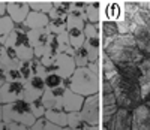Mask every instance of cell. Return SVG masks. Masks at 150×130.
<instances>
[{
    "mask_svg": "<svg viewBox=\"0 0 150 130\" xmlns=\"http://www.w3.org/2000/svg\"><path fill=\"white\" fill-rule=\"evenodd\" d=\"M30 130H62V127L53 124V123H50L47 118H38L35 121V124L30 127Z\"/></svg>",
    "mask_w": 150,
    "mask_h": 130,
    "instance_id": "cell-30",
    "label": "cell"
},
{
    "mask_svg": "<svg viewBox=\"0 0 150 130\" xmlns=\"http://www.w3.org/2000/svg\"><path fill=\"white\" fill-rule=\"evenodd\" d=\"M18 70H20V73H21V76H23L24 81H27L29 78L32 76V69H30L29 61H21L20 66H18Z\"/></svg>",
    "mask_w": 150,
    "mask_h": 130,
    "instance_id": "cell-33",
    "label": "cell"
},
{
    "mask_svg": "<svg viewBox=\"0 0 150 130\" xmlns=\"http://www.w3.org/2000/svg\"><path fill=\"white\" fill-rule=\"evenodd\" d=\"M99 34H101V42H102V48L105 45H108L111 41L120 34L119 33V29H117V24L114 21H104L101 24V30H99Z\"/></svg>",
    "mask_w": 150,
    "mask_h": 130,
    "instance_id": "cell-18",
    "label": "cell"
},
{
    "mask_svg": "<svg viewBox=\"0 0 150 130\" xmlns=\"http://www.w3.org/2000/svg\"><path fill=\"white\" fill-rule=\"evenodd\" d=\"M5 75H6V81H17V82H23V81H24L23 76H21V73H20V70H18V67H17V69L6 70Z\"/></svg>",
    "mask_w": 150,
    "mask_h": 130,
    "instance_id": "cell-34",
    "label": "cell"
},
{
    "mask_svg": "<svg viewBox=\"0 0 150 130\" xmlns=\"http://www.w3.org/2000/svg\"><path fill=\"white\" fill-rule=\"evenodd\" d=\"M116 67L119 75H122L123 78H128L131 81H137L138 82L143 76V70L140 67V64L135 63H116Z\"/></svg>",
    "mask_w": 150,
    "mask_h": 130,
    "instance_id": "cell-16",
    "label": "cell"
},
{
    "mask_svg": "<svg viewBox=\"0 0 150 130\" xmlns=\"http://www.w3.org/2000/svg\"><path fill=\"white\" fill-rule=\"evenodd\" d=\"M45 91V82L44 78L41 76H30L27 81H24L23 85V93H21V100L26 102H33L41 99V96Z\"/></svg>",
    "mask_w": 150,
    "mask_h": 130,
    "instance_id": "cell-7",
    "label": "cell"
},
{
    "mask_svg": "<svg viewBox=\"0 0 150 130\" xmlns=\"http://www.w3.org/2000/svg\"><path fill=\"white\" fill-rule=\"evenodd\" d=\"M75 69H77V66H75L74 57L60 53V54H57L54 63L50 67H47V72H53V73L62 76L63 79H68V78H71V75L74 73Z\"/></svg>",
    "mask_w": 150,
    "mask_h": 130,
    "instance_id": "cell-6",
    "label": "cell"
},
{
    "mask_svg": "<svg viewBox=\"0 0 150 130\" xmlns=\"http://www.w3.org/2000/svg\"><path fill=\"white\" fill-rule=\"evenodd\" d=\"M84 99H86L84 96L77 94L71 88H66L63 94V100H62V109L65 112H80L84 103Z\"/></svg>",
    "mask_w": 150,
    "mask_h": 130,
    "instance_id": "cell-13",
    "label": "cell"
},
{
    "mask_svg": "<svg viewBox=\"0 0 150 130\" xmlns=\"http://www.w3.org/2000/svg\"><path fill=\"white\" fill-rule=\"evenodd\" d=\"M0 123H3V118H2V105H0Z\"/></svg>",
    "mask_w": 150,
    "mask_h": 130,
    "instance_id": "cell-40",
    "label": "cell"
},
{
    "mask_svg": "<svg viewBox=\"0 0 150 130\" xmlns=\"http://www.w3.org/2000/svg\"><path fill=\"white\" fill-rule=\"evenodd\" d=\"M50 33L47 29H39V30H29L27 32V39H29V44L33 48V53L36 58H41L47 49L48 41H50Z\"/></svg>",
    "mask_w": 150,
    "mask_h": 130,
    "instance_id": "cell-8",
    "label": "cell"
},
{
    "mask_svg": "<svg viewBox=\"0 0 150 130\" xmlns=\"http://www.w3.org/2000/svg\"><path fill=\"white\" fill-rule=\"evenodd\" d=\"M2 118L3 123H18L23 126L32 127L36 121L35 115L30 111V105L26 100H17L12 103H6V105H2Z\"/></svg>",
    "mask_w": 150,
    "mask_h": 130,
    "instance_id": "cell-4",
    "label": "cell"
},
{
    "mask_svg": "<svg viewBox=\"0 0 150 130\" xmlns=\"http://www.w3.org/2000/svg\"><path fill=\"white\" fill-rule=\"evenodd\" d=\"M23 45H29V39H27V32H23V30H20V29H14L11 33H9V36H8V39H6V42H5V45L3 46H9V48H18V46H23Z\"/></svg>",
    "mask_w": 150,
    "mask_h": 130,
    "instance_id": "cell-20",
    "label": "cell"
},
{
    "mask_svg": "<svg viewBox=\"0 0 150 130\" xmlns=\"http://www.w3.org/2000/svg\"><path fill=\"white\" fill-rule=\"evenodd\" d=\"M30 11L32 9L27 0H9L8 2V15L15 24L24 22Z\"/></svg>",
    "mask_w": 150,
    "mask_h": 130,
    "instance_id": "cell-10",
    "label": "cell"
},
{
    "mask_svg": "<svg viewBox=\"0 0 150 130\" xmlns=\"http://www.w3.org/2000/svg\"><path fill=\"white\" fill-rule=\"evenodd\" d=\"M6 82V75H5V70L0 69V88H2V85Z\"/></svg>",
    "mask_w": 150,
    "mask_h": 130,
    "instance_id": "cell-38",
    "label": "cell"
},
{
    "mask_svg": "<svg viewBox=\"0 0 150 130\" xmlns=\"http://www.w3.org/2000/svg\"><path fill=\"white\" fill-rule=\"evenodd\" d=\"M72 130H89V124H86L83 127H78V129H72Z\"/></svg>",
    "mask_w": 150,
    "mask_h": 130,
    "instance_id": "cell-39",
    "label": "cell"
},
{
    "mask_svg": "<svg viewBox=\"0 0 150 130\" xmlns=\"http://www.w3.org/2000/svg\"><path fill=\"white\" fill-rule=\"evenodd\" d=\"M108 82L111 84L112 93H114V97H116V103L119 108L132 111L137 106H140L141 103H144L141 97L140 84L137 81H131L128 78H123L122 75L117 73Z\"/></svg>",
    "mask_w": 150,
    "mask_h": 130,
    "instance_id": "cell-2",
    "label": "cell"
},
{
    "mask_svg": "<svg viewBox=\"0 0 150 130\" xmlns=\"http://www.w3.org/2000/svg\"><path fill=\"white\" fill-rule=\"evenodd\" d=\"M0 46H2V45H0Z\"/></svg>",
    "mask_w": 150,
    "mask_h": 130,
    "instance_id": "cell-44",
    "label": "cell"
},
{
    "mask_svg": "<svg viewBox=\"0 0 150 130\" xmlns=\"http://www.w3.org/2000/svg\"><path fill=\"white\" fill-rule=\"evenodd\" d=\"M15 53L20 61H30L32 58H35V53H33V48L30 46V44L15 48Z\"/></svg>",
    "mask_w": 150,
    "mask_h": 130,
    "instance_id": "cell-27",
    "label": "cell"
},
{
    "mask_svg": "<svg viewBox=\"0 0 150 130\" xmlns=\"http://www.w3.org/2000/svg\"><path fill=\"white\" fill-rule=\"evenodd\" d=\"M74 61H75V66L77 67H84L87 66V64L90 63V56H89V51L86 49V46H80L75 49V53H74Z\"/></svg>",
    "mask_w": 150,
    "mask_h": 130,
    "instance_id": "cell-24",
    "label": "cell"
},
{
    "mask_svg": "<svg viewBox=\"0 0 150 130\" xmlns=\"http://www.w3.org/2000/svg\"><path fill=\"white\" fill-rule=\"evenodd\" d=\"M15 29V22L9 15L0 17V36H9V33Z\"/></svg>",
    "mask_w": 150,
    "mask_h": 130,
    "instance_id": "cell-28",
    "label": "cell"
},
{
    "mask_svg": "<svg viewBox=\"0 0 150 130\" xmlns=\"http://www.w3.org/2000/svg\"><path fill=\"white\" fill-rule=\"evenodd\" d=\"M83 126H86V123H84L80 112H68V127L78 129V127H83Z\"/></svg>",
    "mask_w": 150,
    "mask_h": 130,
    "instance_id": "cell-31",
    "label": "cell"
},
{
    "mask_svg": "<svg viewBox=\"0 0 150 130\" xmlns=\"http://www.w3.org/2000/svg\"><path fill=\"white\" fill-rule=\"evenodd\" d=\"M0 130H5V123H0Z\"/></svg>",
    "mask_w": 150,
    "mask_h": 130,
    "instance_id": "cell-41",
    "label": "cell"
},
{
    "mask_svg": "<svg viewBox=\"0 0 150 130\" xmlns=\"http://www.w3.org/2000/svg\"><path fill=\"white\" fill-rule=\"evenodd\" d=\"M5 130H30V127L18 124V123H8L5 124Z\"/></svg>",
    "mask_w": 150,
    "mask_h": 130,
    "instance_id": "cell-35",
    "label": "cell"
},
{
    "mask_svg": "<svg viewBox=\"0 0 150 130\" xmlns=\"http://www.w3.org/2000/svg\"><path fill=\"white\" fill-rule=\"evenodd\" d=\"M62 130H72V129H71V127H68V126H66V127H63V129H62Z\"/></svg>",
    "mask_w": 150,
    "mask_h": 130,
    "instance_id": "cell-42",
    "label": "cell"
},
{
    "mask_svg": "<svg viewBox=\"0 0 150 130\" xmlns=\"http://www.w3.org/2000/svg\"><path fill=\"white\" fill-rule=\"evenodd\" d=\"M48 15L42 14V12H36V11H30L27 18L24 20V24L29 30H39V29H47L48 25Z\"/></svg>",
    "mask_w": 150,
    "mask_h": 130,
    "instance_id": "cell-17",
    "label": "cell"
},
{
    "mask_svg": "<svg viewBox=\"0 0 150 130\" xmlns=\"http://www.w3.org/2000/svg\"><path fill=\"white\" fill-rule=\"evenodd\" d=\"M102 53L114 63H135L141 64L146 58L138 49L132 34H119L114 41L102 48Z\"/></svg>",
    "mask_w": 150,
    "mask_h": 130,
    "instance_id": "cell-1",
    "label": "cell"
},
{
    "mask_svg": "<svg viewBox=\"0 0 150 130\" xmlns=\"http://www.w3.org/2000/svg\"><path fill=\"white\" fill-rule=\"evenodd\" d=\"M44 82H45V88H57V87H63V78L53 73V72H48L44 76Z\"/></svg>",
    "mask_w": 150,
    "mask_h": 130,
    "instance_id": "cell-26",
    "label": "cell"
},
{
    "mask_svg": "<svg viewBox=\"0 0 150 130\" xmlns=\"http://www.w3.org/2000/svg\"><path fill=\"white\" fill-rule=\"evenodd\" d=\"M140 67H141L143 73H149V75H150V56L143 60V63L140 64Z\"/></svg>",
    "mask_w": 150,
    "mask_h": 130,
    "instance_id": "cell-36",
    "label": "cell"
},
{
    "mask_svg": "<svg viewBox=\"0 0 150 130\" xmlns=\"http://www.w3.org/2000/svg\"><path fill=\"white\" fill-rule=\"evenodd\" d=\"M8 15V2L5 0H0V17Z\"/></svg>",
    "mask_w": 150,
    "mask_h": 130,
    "instance_id": "cell-37",
    "label": "cell"
},
{
    "mask_svg": "<svg viewBox=\"0 0 150 130\" xmlns=\"http://www.w3.org/2000/svg\"><path fill=\"white\" fill-rule=\"evenodd\" d=\"M132 36L138 49L144 54V57H149L150 56V32L146 29V25H138L132 32Z\"/></svg>",
    "mask_w": 150,
    "mask_h": 130,
    "instance_id": "cell-15",
    "label": "cell"
},
{
    "mask_svg": "<svg viewBox=\"0 0 150 130\" xmlns=\"http://www.w3.org/2000/svg\"><path fill=\"white\" fill-rule=\"evenodd\" d=\"M131 130H150V108L146 103L132 109Z\"/></svg>",
    "mask_w": 150,
    "mask_h": 130,
    "instance_id": "cell-11",
    "label": "cell"
},
{
    "mask_svg": "<svg viewBox=\"0 0 150 130\" xmlns=\"http://www.w3.org/2000/svg\"><path fill=\"white\" fill-rule=\"evenodd\" d=\"M29 105H30V111H32V114L35 115V118H36V120H38V118H42V117L45 115V111H47V109H45V106L42 105L41 99L30 102Z\"/></svg>",
    "mask_w": 150,
    "mask_h": 130,
    "instance_id": "cell-32",
    "label": "cell"
},
{
    "mask_svg": "<svg viewBox=\"0 0 150 130\" xmlns=\"http://www.w3.org/2000/svg\"><path fill=\"white\" fill-rule=\"evenodd\" d=\"M65 87H57V88H45L44 94L41 96V102L45 106V109H53V108H62V100L65 94Z\"/></svg>",
    "mask_w": 150,
    "mask_h": 130,
    "instance_id": "cell-12",
    "label": "cell"
},
{
    "mask_svg": "<svg viewBox=\"0 0 150 130\" xmlns=\"http://www.w3.org/2000/svg\"><path fill=\"white\" fill-rule=\"evenodd\" d=\"M29 64H30V69H32V76H41V78H44L48 72H47V67L44 66V64L41 63V60L39 58H32L30 61H29Z\"/></svg>",
    "mask_w": 150,
    "mask_h": 130,
    "instance_id": "cell-29",
    "label": "cell"
},
{
    "mask_svg": "<svg viewBox=\"0 0 150 130\" xmlns=\"http://www.w3.org/2000/svg\"><path fill=\"white\" fill-rule=\"evenodd\" d=\"M99 73L93 72L90 67H77L69 78V87L72 91L81 94L84 97H89L92 94L99 93Z\"/></svg>",
    "mask_w": 150,
    "mask_h": 130,
    "instance_id": "cell-3",
    "label": "cell"
},
{
    "mask_svg": "<svg viewBox=\"0 0 150 130\" xmlns=\"http://www.w3.org/2000/svg\"><path fill=\"white\" fill-rule=\"evenodd\" d=\"M66 34H68V42L74 49L83 46V44L86 41L84 30H81V29H66Z\"/></svg>",
    "mask_w": 150,
    "mask_h": 130,
    "instance_id": "cell-21",
    "label": "cell"
},
{
    "mask_svg": "<svg viewBox=\"0 0 150 130\" xmlns=\"http://www.w3.org/2000/svg\"><path fill=\"white\" fill-rule=\"evenodd\" d=\"M20 60L17 57V53L14 48L9 46H0V69L11 70V69H17L20 66Z\"/></svg>",
    "mask_w": 150,
    "mask_h": 130,
    "instance_id": "cell-14",
    "label": "cell"
},
{
    "mask_svg": "<svg viewBox=\"0 0 150 130\" xmlns=\"http://www.w3.org/2000/svg\"><path fill=\"white\" fill-rule=\"evenodd\" d=\"M47 30L51 34L66 33V18H50Z\"/></svg>",
    "mask_w": 150,
    "mask_h": 130,
    "instance_id": "cell-23",
    "label": "cell"
},
{
    "mask_svg": "<svg viewBox=\"0 0 150 130\" xmlns=\"http://www.w3.org/2000/svg\"><path fill=\"white\" fill-rule=\"evenodd\" d=\"M27 2L32 11L42 12V14H47V15L53 9V0H27Z\"/></svg>",
    "mask_w": 150,
    "mask_h": 130,
    "instance_id": "cell-25",
    "label": "cell"
},
{
    "mask_svg": "<svg viewBox=\"0 0 150 130\" xmlns=\"http://www.w3.org/2000/svg\"><path fill=\"white\" fill-rule=\"evenodd\" d=\"M132 111L119 108L111 118L104 123V130H131Z\"/></svg>",
    "mask_w": 150,
    "mask_h": 130,
    "instance_id": "cell-9",
    "label": "cell"
},
{
    "mask_svg": "<svg viewBox=\"0 0 150 130\" xmlns=\"http://www.w3.org/2000/svg\"><path fill=\"white\" fill-rule=\"evenodd\" d=\"M80 114L86 124H89V126L99 124V121H101V97H99V93L84 99Z\"/></svg>",
    "mask_w": 150,
    "mask_h": 130,
    "instance_id": "cell-5",
    "label": "cell"
},
{
    "mask_svg": "<svg viewBox=\"0 0 150 130\" xmlns=\"http://www.w3.org/2000/svg\"><path fill=\"white\" fill-rule=\"evenodd\" d=\"M5 2H9V0H5Z\"/></svg>",
    "mask_w": 150,
    "mask_h": 130,
    "instance_id": "cell-43",
    "label": "cell"
},
{
    "mask_svg": "<svg viewBox=\"0 0 150 130\" xmlns=\"http://www.w3.org/2000/svg\"><path fill=\"white\" fill-rule=\"evenodd\" d=\"M99 9H101V5H99V2H89V3H87V8H86L87 22H93V24H99V22H101Z\"/></svg>",
    "mask_w": 150,
    "mask_h": 130,
    "instance_id": "cell-22",
    "label": "cell"
},
{
    "mask_svg": "<svg viewBox=\"0 0 150 130\" xmlns=\"http://www.w3.org/2000/svg\"><path fill=\"white\" fill-rule=\"evenodd\" d=\"M44 118H47L50 123H53L59 127H66L68 126V112H65L62 108H53V109H47Z\"/></svg>",
    "mask_w": 150,
    "mask_h": 130,
    "instance_id": "cell-19",
    "label": "cell"
}]
</instances>
